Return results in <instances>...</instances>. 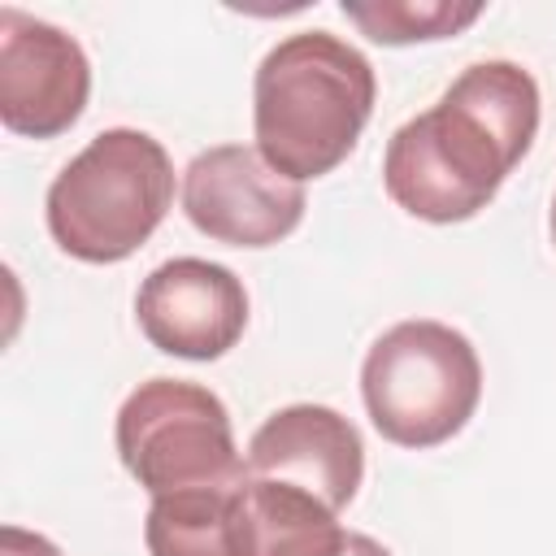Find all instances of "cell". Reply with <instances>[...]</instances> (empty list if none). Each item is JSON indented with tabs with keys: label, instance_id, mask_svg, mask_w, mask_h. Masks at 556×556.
I'll list each match as a JSON object with an SVG mask.
<instances>
[{
	"label": "cell",
	"instance_id": "obj_4",
	"mask_svg": "<svg viewBox=\"0 0 556 556\" xmlns=\"http://www.w3.org/2000/svg\"><path fill=\"white\" fill-rule=\"evenodd\" d=\"M361 400L374 430L395 447H439L465 430L482 400L473 343L430 317L382 330L361 365Z\"/></svg>",
	"mask_w": 556,
	"mask_h": 556
},
{
	"label": "cell",
	"instance_id": "obj_10",
	"mask_svg": "<svg viewBox=\"0 0 556 556\" xmlns=\"http://www.w3.org/2000/svg\"><path fill=\"white\" fill-rule=\"evenodd\" d=\"M239 521L243 556H343L352 534L317 495L252 473L239 486Z\"/></svg>",
	"mask_w": 556,
	"mask_h": 556
},
{
	"label": "cell",
	"instance_id": "obj_3",
	"mask_svg": "<svg viewBox=\"0 0 556 556\" xmlns=\"http://www.w3.org/2000/svg\"><path fill=\"white\" fill-rule=\"evenodd\" d=\"M174 204V165L148 130H100L48 187L43 213L56 248L87 265L135 256Z\"/></svg>",
	"mask_w": 556,
	"mask_h": 556
},
{
	"label": "cell",
	"instance_id": "obj_14",
	"mask_svg": "<svg viewBox=\"0 0 556 556\" xmlns=\"http://www.w3.org/2000/svg\"><path fill=\"white\" fill-rule=\"evenodd\" d=\"M343 556H391V547H382L378 539H369V534H348V552Z\"/></svg>",
	"mask_w": 556,
	"mask_h": 556
},
{
	"label": "cell",
	"instance_id": "obj_15",
	"mask_svg": "<svg viewBox=\"0 0 556 556\" xmlns=\"http://www.w3.org/2000/svg\"><path fill=\"white\" fill-rule=\"evenodd\" d=\"M552 243H556V200H552Z\"/></svg>",
	"mask_w": 556,
	"mask_h": 556
},
{
	"label": "cell",
	"instance_id": "obj_13",
	"mask_svg": "<svg viewBox=\"0 0 556 556\" xmlns=\"http://www.w3.org/2000/svg\"><path fill=\"white\" fill-rule=\"evenodd\" d=\"M0 556H61L43 534H30V530H17V526H4L0 534Z\"/></svg>",
	"mask_w": 556,
	"mask_h": 556
},
{
	"label": "cell",
	"instance_id": "obj_12",
	"mask_svg": "<svg viewBox=\"0 0 556 556\" xmlns=\"http://www.w3.org/2000/svg\"><path fill=\"white\" fill-rule=\"evenodd\" d=\"M343 17L374 43H430L460 35L482 17L478 0H343Z\"/></svg>",
	"mask_w": 556,
	"mask_h": 556
},
{
	"label": "cell",
	"instance_id": "obj_5",
	"mask_svg": "<svg viewBox=\"0 0 556 556\" xmlns=\"http://www.w3.org/2000/svg\"><path fill=\"white\" fill-rule=\"evenodd\" d=\"M113 439L122 465L152 500L248 478L226 404L187 378L139 382L117 408Z\"/></svg>",
	"mask_w": 556,
	"mask_h": 556
},
{
	"label": "cell",
	"instance_id": "obj_11",
	"mask_svg": "<svg viewBox=\"0 0 556 556\" xmlns=\"http://www.w3.org/2000/svg\"><path fill=\"white\" fill-rule=\"evenodd\" d=\"M239 486L243 482L156 495L143 521L148 556H243Z\"/></svg>",
	"mask_w": 556,
	"mask_h": 556
},
{
	"label": "cell",
	"instance_id": "obj_9",
	"mask_svg": "<svg viewBox=\"0 0 556 556\" xmlns=\"http://www.w3.org/2000/svg\"><path fill=\"white\" fill-rule=\"evenodd\" d=\"M243 465L252 478L300 486L339 513L356 500L365 478V443L343 413L326 404H287L252 434Z\"/></svg>",
	"mask_w": 556,
	"mask_h": 556
},
{
	"label": "cell",
	"instance_id": "obj_6",
	"mask_svg": "<svg viewBox=\"0 0 556 556\" xmlns=\"http://www.w3.org/2000/svg\"><path fill=\"white\" fill-rule=\"evenodd\" d=\"M187 222L226 248H269L304 217V187L278 174L252 143H217L182 169Z\"/></svg>",
	"mask_w": 556,
	"mask_h": 556
},
{
	"label": "cell",
	"instance_id": "obj_7",
	"mask_svg": "<svg viewBox=\"0 0 556 556\" xmlns=\"http://www.w3.org/2000/svg\"><path fill=\"white\" fill-rule=\"evenodd\" d=\"M91 96L83 43L13 4L0 9V122L26 139L65 135Z\"/></svg>",
	"mask_w": 556,
	"mask_h": 556
},
{
	"label": "cell",
	"instance_id": "obj_2",
	"mask_svg": "<svg viewBox=\"0 0 556 556\" xmlns=\"http://www.w3.org/2000/svg\"><path fill=\"white\" fill-rule=\"evenodd\" d=\"M374 96L378 78L361 48L330 30L287 35L252 78L256 152L291 182L321 178L352 156Z\"/></svg>",
	"mask_w": 556,
	"mask_h": 556
},
{
	"label": "cell",
	"instance_id": "obj_8",
	"mask_svg": "<svg viewBox=\"0 0 556 556\" xmlns=\"http://www.w3.org/2000/svg\"><path fill=\"white\" fill-rule=\"evenodd\" d=\"M143 339L182 361H217L248 330V291L235 269L204 256H174L156 265L135 295Z\"/></svg>",
	"mask_w": 556,
	"mask_h": 556
},
{
	"label": "cell",
	"instance_id": "obj_1",
	"mask_svg": "<svg viewBox=\"0 0 556 556\" xmlns=\"http://www.w3.org/2000/svg\"><path fill=\"white\" fill-rule=\"evenodd\" d=\"M539 135V83L517 61L469 65L426 113L404 122L382 156L387 195L421 222L482 213Z\"/></svg>",
	"mask_w": 556,
	"mask_h": 556
}]
</instances>
